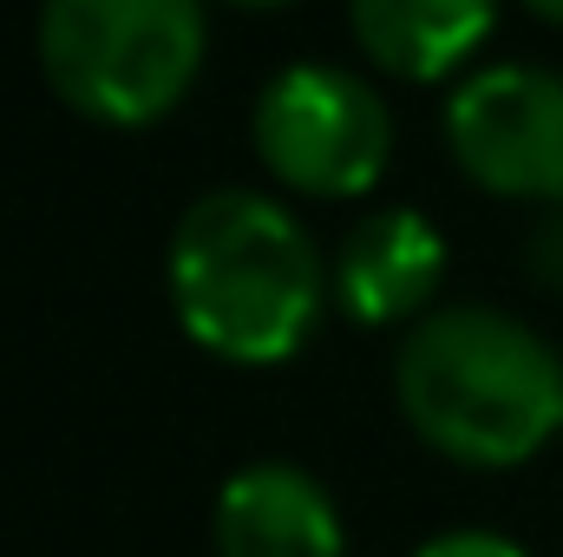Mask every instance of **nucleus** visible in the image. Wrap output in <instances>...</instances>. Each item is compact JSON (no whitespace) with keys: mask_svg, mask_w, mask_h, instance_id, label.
Segmentation results:
<instances>
[{"mask_svg":"<svg viewBox=\"0 0 563 557\" xmlns=\"http://www.w3.org/2000/svg\"><path fill=\"white\" fill-rule=\"evenodd\" d=\"M445 282V237L426 223L420 210L387 204L361 217L341 237L334 256V302L361 328H394V321H426L432 295Z\"/></svg>","mask_w":563,"mask_h":557,"instance_id":"423d86ee","label":"nucleus"},{"mask_svg":"<svg viewBox=\"0 0 563 557\" xmlns=\"http://www.w3.org/2000/svg\"><path fill=\"white\" fill-rule=\"evenodd\" d=\"M203 66V0H46L40 73L92 125H157Z\"/></svg>","mask_w":563,"mask_h":557,"instance_id":"7ed1b4c3","label":"nucleus"},{"mask_svg":"<svg viewBox=\"0 0 563 557\" xmlns=\"http://www.w3.org/2000/svg\"><path fill=\"white\" fill-rule=\"evenodd\" d=\"M250 139L263 171L301 197H367L394 157V112L361 73L308 59L256 92Z\"/></svg>","mask_w":563,"mask_h":557,"instance_id":"20e7f679","label":"nucleus"},{"mask_svg":"<svg viewBox=\"0 0 563 557\" xmlns=\"http://www.w3.org/2000/svg\"><path fill=\"white\" fill-rule=\"evenodd\" d=\"M498 0H347L361 53L407 86L452 79L492 33Z\"/></svg>","mask_w":563,"mask_h":557,"instance_id":"6e6552de","label":"nucleus"},{"mask_svg":"<svg viewBox=\"0 0 563 557\" xmlns=\"http://www.w3.org/2000/svg\"><path fill=\"white\" fill-rule=\"evenodd\" d=\"M531 276L544 288H563V210L544 217V230L531 237Z\"/></svg>","mask_w":563,"mask_h":557,"instance_id":"9d476101","label":"nucleus"},{"mask_svg":"<svg viewBox=\"0 0 563 557\" xmlns=\"http://www.w3.org/2000/svg\"><path fill=\"white\" fill-rule=\"evenodd\" d=\"M164 282L184 335L230 368L295 361L328 302L314 237L263 190H203L170 230Z\"/></svg>","mask_w":563,"mask_h":557,"instance_id":"f257e3e1","label":"nucleus"},{"mask_svg":"<svg viewBox=\"0 0 563 557\" xmlns=\"http://www.w3.org/2000/svg\"><path fill=\"white\" fill-rule=\"evenodd\" d=\"M413 557H531V551L511 545V538H498V532H439Z\"/></svg>","mask_w":563,"mask_h":557,"instance_id":"1a4fd4ad","label":"nucleus"},{"mask_svg":"<svg viewBox=\"0 0 563 557\" xmlns=\"http://www.w3.org/2000/svg\"><path fill=\"white\" fill-rule=\"evenodd\" d=\"M558 439H563V426H558Z\"/></svg>","mask_w":563,"mask_h":557,"instance_id":"ddd939ff","label":"nucleus"},{"mask_svg":"<svg viewBox=\"0 0 563 557\" xmlns=\"http://www.w3.org/2000/svg\"><path fill=\"white\" fill-rule=\"evenodd\" d=\"M400 414L452 466L505 472L563 426V361L505 308H432L394 361Z\"/></svg>","mask_w":563,"mask_h":557,"instance_id":"f03ea898","label":"nucleus"},{"mask_svg":"<svg viewBox=\"0 0 563 557\" xmlns=\"http://www.w3.org/2000/svg\"><path fill=\"white\" fill-rule=\"evenodd\" d=\"M452 164L511 204L563 210V73L551 66H485L445 106Z\"/></svg>","mask_w":563,"mask_h":557,"instance_id":"39448f33","label":"nucleus"},{"mask_svg":"<svg viewBox=\"0 0 563 557\" xmlns=\"http://www.w3.org/2000/svg\"><path fill=\"white\" fill-rule=\"evenodd\" d=\"M230 7H250V13H269V7H295V0H230Z\"/></svg>","mask_w":563,"mask_h":557,"instance_id":"f8f14e48","label":"nucleus"},{"mask_svg":"<svg viewBox=\"0 0 563 557\" xmlns=\"http://www.w3.org/2000/svg\"><path fill=\"white\" fill-rule=\"evenodd\" d=\"M538 20H551V26H563V0H525Z\"/></svg>","mask_w":563,"mask_h":557,"instance_id":"9b49d317","label":"nucleus"},{"mask_svg":"<svg viewBox=\"0 0 563 557\" xmlns=\"http://www.w3.org/2000/svg\"><path fill=\"white\" fill-rule=\"evenodd\" d=\"M217 557H341L347 532L328 499V485L301 466L256 459L223 479L210 512Z\"/></svg>","mask_w":563,"mask_h":557,"instance_id":"0eeeda50","label":"nucleus"}]
</instances>
